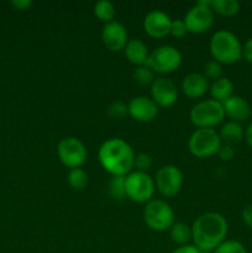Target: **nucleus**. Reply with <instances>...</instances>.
<instances>
[{"mask_svg": "<svg viewBox=\"0 0 252 253\" xmlns=\"http://www.w3.org/2000/svg\"><path fill=\"white\" fill-rule=\"evenodd\" d=\"M229 231L226 219L219 212H205L192 225V240L200 251L212 252L225 241Z\"/></svg>", "mask_w": 252, "mask_h": 253, "instance_id": "nucleus-1", "label": "nucleus"}, {"mask_svg": "<svg viewBox=\"0 0 252 253\" xmlns=\"http://www.w3.org/2000/svg\"><path fill=\"white\" fill-rule=\"evenodd\" d=\"M135 156L130 143L118 137L104 141L98 152L101 167L111 175H127L132 172Z\"/></svg>", "mask_w": 252, "mask_h": 253, "instance_id": "nucleus-2", "label": "nucleus"}, {"mask_svg": "<svg viewBox=\"0 0 252 253\" xmlns=\"http://www.w3.org/2000/svg\"><path fill=\"white\" fill-rule=\"evenodd\" d=\"M212 59L221 64H232L242 59V44L239 37L229 30H219L210 39Z\"/></svg>", "mask_w": 252, "mask_h": 253, "instance_id": "nucleus-3", "label": "nucleus"}, {"mask_svg": "<svg viewBox=\"0 0 252 253\" xmlns=\"http://www.w3.org/2000/svg\"><path fill=\"white\" fill-rule=\"evenodd\" d=\"M143 220L153 231H167L174 224V211L166 200L152 199L146 204Z\"/></svg>", "mask_w": 252, "mask_h": 253, "instance_id": "nucleus-4", "label": "nucleus"}, {"mask_svg": "<svg viewBox=\"0 0 252 253\" xmlns=\"http://www.w3.org/2000/svg\"><path fill=\"white\" fill-rule=\"evenodd\" d=\"M189 118L193 125L197 127L212 128L224 120V106L219 101L207 99L193 106L189 113Z\"/></svg>", "mask_w": 252, "mask_h": 253, "instance_id": "nucleus-5", "label": "nucleus"}, {"mask_svg": "<svg viewBox=\"0 0 252 253\" xmlns=\"http://www.w3.org/2000/svg\"><path fill=\"white\" fill-rule=\"evenodd\" d=\"M182 64V53L174 46L163 44L150 52L146 66L153 73L167 74L177 71Z\"/></svg>", "mask_w": 252, "mask_h": 253, "instance_id": "nucleus-6", "label": "nucleus"}, {"mask_svg": "<svg viewBox=\"0 0 252 253\" xmlns=\"http://www.w3.org/2000/svg\"><path fill=\"white\" fill-rule=\"evenodd\" d=\"M221 143L219 132L215 128H198L190 135L188 148L197 158H208L216 155Z\"/></svg>", "mask_w": 252, "mask_h": 253, "instance_id": "nucleus-7", "label": "nucleus"}, {"mask_svg": "<svg viewBox=\"0 0 252 253\" xmlns=\"http://www.w3.org/2000/svg\"><path fill=\"white\" fill-rule=\"evenodd\" d=\"M155 180L146 172L132 170L126 175V197L135 203H148L155 194Z\"/></svg>", "mask_w": 252, "mask_h": 253, "instance_id": "nucleus-8", "label": "nucleus"}, {"mask_svg": "<svg viewBox=\"0 0 252 253\" xmlns=\"http://www.w3.org/2000/svg\"><path fill=\"white\" fill-rule=\"evenodd\" d=\"M188 32L203 34L208 31L214 24V11L211 9V0H199L190 7L184 19Z\"/></svg>", "mask_w": 252, "mask_h": 253, "instance_id": "nucleus-9", "label": "nucleus"}, {"mask_svg": "<svg viewBox=\"0 0 252 253\" xmlns=\"http://www.w3.org/2000/svg\"><path fill=\"white\" fill-rule=\"evenodd\" d=\"M57 155L67 168H81L86 161V148L77 137L62 138L57 146Z\"/></svg>", "mask_w": 252, "mask_h": 253, "instance_id": "nucleus-10", "label": "nucleus"}, {"mask_svg": "<svg viewBox=\"0 0 252 253\" xmlns=\"http://www.w3.org/2000/svg\"><path fill=\"white\" fill-rule=\"evenodd\" d=\"M156 188L166 198H172L180 192L183 185V173L177 166L167 165L156 173Z\"/></svg>", "mask_w": 252, "mask_h": 253, "instance_id": "nucleus-11", "label": "nucleus"}, {"mask_svg": "<svg viewBox=\"0 0 252 253\" xmlns=\"http://www.w3.org/2000/svg\"><path fill=\"white\" fill-rule=\"evenodd\" d=\"M151 99L162 108H169L177 101L178 89L170 79L158 77L151 85Z\"/></svg>", "mask_w": 252, "mask_h": 253, "instance_id": "nucleus-12", "label": "nucleus"}, {"mask_svg": "<svg viewBox=\"0 0 252 253\" xmlns=\"http://www.w3.org/2000/svg\"><path fill=\"white\" fill-rule=\"evenodd\" d=\"M101 41L104 46L113 52L121 51L125 48L127 40V30L121 22L111 21L108 22L101 29Z\"/></svg>", "mask_w": 252, "mask_h": 253, "instance_id": "nucleus-13", "label": "nucleus"}, {"mask_svg": "<svg viewBox=\"0 0 252 253\" xmlns=\"http://www.w3.org/2000/svg\"><path fill=\"white\" fill-rule=\"evenodd\" d=\"M172 19L162 10H152L143 19V30L153 39H163L170 32Z\"/></svg>", "mask_w": 252, "mask_h": 253, "instance_id": "nucleus-14", "label": "nucleus"}, {"mask_svg": "<svg viewBox=\"0 0 252 253\" xmlns=\"http://www.w3.org/2000/svg\"><path fill=\"white\" fill-rule=\"evenodd\" d=\"M128 115L140 123H150L158 115V105L148 96H136L127 104Z\"/></svg>", "mask_w": 252, "mask_h": 253, "instance_id": "nucleus-15", "label": "nucleus"}, {"mask_svg": "<svg viewBox=\"0 0 252 253\" xmlns=\"http://www.w3.org/2000/svg\"><path fill=\"white\" fill-rule=\"evenodd\" d=\"M209 81L202 73H189L182 82V91L189 99H199L209 91Z\"/></svg>", "mask_w": 252, "mask_h": 253, "instance_id": "nucleus-16", "label": "nucleus"}, {"mask_svg": "<svg viewBox=\"0 0 252 253\" xmlns=\"http://www.w3.org/2000/svg\"><path fill=\"white\" fill-rule=\"evenodd\" d=\"M222 106H224L225 115L229 116L231 121L235 123H244L251 116V106L239 95H232L222 103Z\"/></svg>", "mask_w": 252, "mask_h": 253, "instance_id": "nucleus-17", "label": "nucleus"}, {"mask_svg": "<svg viewBox=\"0 0 252 253\" xmlns=\"http://www.w3.org/2000/svg\"><path fill=\"white\" fill-rule=\"evenodd\" d=\"M124 53H125L126 59H127L130 63L135 64V66H145L146 62H147L148 56H150V51H148V47L142 40L138 39H132L128 40V42L126 43L125 48H124Z\"/></svg>", "mask_w": 252, "mask_h": 253, "instance_id": "nucleus-18", "label": "nucleus"}, {"mask_svg": "<svg viewBox=\"0 0 252 253\" xmlns=\"http://www.w3.org/2000/svg\"><path fill=\"white\" fill-rule=\"evenodd\" d=\"M209 93L212 100L222 104L234 95V83L227 77H221L210 84Z\"/></svg>", "mask_w": 252, "mask_h": 253, "instance_id": "nucleus-19", "label": "nucleus"}, {"mask_svg": "<svg viewBox=\"0 0 252 253\" xmlns=\"http://www.w3.org/2000/svg\"><path fill=\"white\" fill-rule=\"evenodd\" d=\"M219 136L221 138L222 143H227V145L232 146L235 143H239L244 138L245 130L240 123L229 121V123H226L222 126L219 132Z\"/></svg>", "mask_w": 252, "mask_h": 253, "instance_id": "nucleus-20", "label": "nucleus"}, {"mask_svg": "<svg viewBox=\"0 0 252 253\" xmlns=\"http://www.w3.org/2000/svg\"><path fill=\"white\" fill-rule=\"evenodd\" d=\"M169 236L170 240L178 246L188 245V242L192 240V227L184 222H174L169 229Z\"/></svg>", "mask_w": 252, "mask_h": 253, "instance_id": "nucleus-21", "label": "nucleus"}, {"mask_svg": "<svg viewBox=\"0 0 252 253\" xmlns=\"http://www.w3.org/2000/svg\"><path fill=\"white\" fill-rule=\"evenodd\" d=\"M211 9L221 16L231 17L239 14L241 5L237 0H211Z\"/></svg>", "mask_w": 252, "mask_h": 253, "instance_id": "nucleus-22", "label": "nucleus"}, {"mask_svg": "<svg viewBox=\"0 0 252 253\" xmlns=\"http://www.w3.org/2000/svg\"><path fill=\"white\" fill-rule=\"evenodd\" d=\"M115 14V5L111 1H109V0H100V1H98L94 5V15H95L100 21H103L104 24L114 21Z\"/></svg>", "mask_w": 252, "mask_h": 253, "instance_id": "nucleus-23", "label": "nucleus"}, {"mask_svg": "<svg viewBox=\"0 0 252 253\" xmlns=\"http://www.w3.org/2000/svg\"><path fill=\"white\" fill-rule=\"evenodd\" d=\"M68 184L74 190H83L88 185V173L83 168H74L68 173Z\"/></svg>", "mask_w": 252, "mask_h": 253, "instance_id": "nucleus-24", "label": "nucleus"}, {"mask_svg": "<svg viewBox=\"0 0 252 253\" xmlns=\"http://www.w3.org/2000/svg\"><path fill=\"white\" fill-rule=\"evenodd\" d=\"M125 179L126 175H113L109 182V193L111 198L116 200H121L126 197L125 192Z\"/></svg>", "mask_w": 252, "mask_h": 253, "instance_id": "nucleus-25", "label": "nucleus"}, {"mask_svg": "<svg viewBox=\"0 0 252 253\" xmlns=\"http://www.w3.org/2000/svg\"><path fill=\"white\" fill-rule=\"evenodd\" d=\"M133 79L140 85H152L153 81H155V73L148 68L147 66H140L133 71Z\"/></svg>", "mask_w": 252, "mask_h": 253, "instance_id": "nucleus-26", "label": "nucleus"}, {"mask_svg": "<svg viewBox=\"0 0 252 253\" xmlns=\"http://www.w3.org/2000/svg\"><path fill=\"white\" fill-rule=\"evenodd\" d=\"M212 253H247L246 247L236 240H225Z\"/></svg>", "mask_w": 252, "mask_h": 253, "instance_id": "nucleus-27", "label": "nucleus"}, {"mask_svg": "<svg viewBox=\"0 0 252 253\" xmlns=\"http://www.w3.org/2000/svg\"><path fill=\"white\" fill-rule=\"evenodd\" d=\"M205 78L209 81V79H212V82L216 81V79L221 78V74H222V67L221 63H219L215 59H210L205 63L204 66V73Z\"/></svg>", "mask_w": 252, "mask_h": 253, "instance_id": "nucleus-28", "label": "nucleus"}, {"mask_svg": "<svg viewBox=\"0 0 252 253\" xmlns=\"http://www.w3.org/2000/svg\"><path fill=\"white\" fill-rule=\"evenodd\" d=\"M108 113L110 115L111 119L114 120H123L126 115H128V108L127 104H125L124 101H114L109 105Z\"/></svg>", "mask_w": 252, "mask_h": 253, "instance_id": "nucleus-29", "label": "nucleus"}, {"mask_svg": "<svg viewBox=\"0 0 252 253\" xmlns=\"http://www.w3.org/2000/svg\"><path fill=\"white\" fill-rule=\"evenodd\" d=\"M153 160L151 157V155L146 152L137 153L135 156V162H133V167H136V170H140V172H146V170L150 169L152 167Z\"/></svg>", "mask_w": 252, "mask_h": 253, "instance_id": "nucleus-30", "label": "nucleus"}, {"mask_svg": "<svg viewBox=\"0 0 252 253\" xmlns=\"http://www.w3.org/2000/svg\"><path fill=\"white\" fill-rule=\"evenodd\" d=\"M187 34H188V29L184 20L182 19L172 20L169 35H172L173 37H177V39H180V37H184Z\"/></svg>", "mask_w": 252, "mask_h": 253, "instance_id": "nucleus-31", "label": "nucleus"}, {"mask_svg": "<svg viewBox=\"0 0 252 253\" xmlns=\"http://www.w3.org/2000/svg\"><path fill=\"white\" fill-rule=\"evenodd\" d=\"M217 155L221 158L222 161H230L234 158L235 156V150L234 146L227 145V143H221L219 151H217Z\"/></svg>", "mask_w": 252, "mask_h": 253, "instance_id": "nucleus-32", "label": "nucleus"}, {"mask_svg": "<svg viewBox=\"0 0 252 253\" xmlns=\"http://www.w3.org/2000/svg\"><path fill=\"white\" fill-rule=\"evenodd\" d=\"M242 58L249 63H252V37L247 40L242 46Z\"/></svg>", "mask_w": 252, "mask_h": 253, "instance_id": "nucleus-33", "label": "nucleus"}, {"mask_svg": "<svg viewBox=\"0 0 252 253\" xmlns=\"http://www.w3.org/2000/svg\"><path fill=\"white\" fill-rule=\"evenodd\" d=\"M172 253H203L197 246L194 245H183V246H178L177 249L173 250Z\"/></svg>", "mask_w": 252, "mask_h": 253, "instance_id": "nucleus-34", "label": "nucleus"}, {"mask_svg": "<svg viewBox=\"0 0 252 253\" xmlns=\"http://www.w3.org/2000/svg\"><path fill=\"white\" fill-rule=\"evenodd\" d=\"M242 220H244V222L250 229H252V204L244 209V211H242Z\"/></svg>", "mask_w": 252, "mask_h": 253, "instance_id": "nucleus-35", "label": "nucleus"}, {"mask_svg": "<svg viewBox=\"0 0 252 253\" xmlns=\"http://www.w3.org/2000/svg\"><path fill=\"white\" fill-rule=\"evenodd\" d=\"M11 5L16 10H25L32 5L31 0H12Z\"/></svg>", "mask_w": 252, "mask_h": 253, "instance_id": "nucleus-36", "label": "nucleus"}, {"mask_svg": "<svg viewBox=\"0 0 252 253\" xmlns=\"http://www.w3.org/2000/svg\"><path fill=\"white\" fill-rule=\"evenodd\" d=\"M245 138H246L247 145L252 148V121L249 124L246 130H245Z\"/></svg>", "mask_w": 252, "mask_h": 253, "instance_id": "nucleus-37", "label": "nucleus"}, {"mask_svg": "<svg viewBox=\"0 0 252 253\" xmlns=\"http://www.w3.org/2000/svg\"><path fill=\"white\" fill-rule=\"evenodd\" d=\"M251 116H252V106H251Z\"/></svg>", "mask_w": 252, "mask_h": 253, "instance_id": "nucleus-38", "label": "nucleus"}]
</instances>
